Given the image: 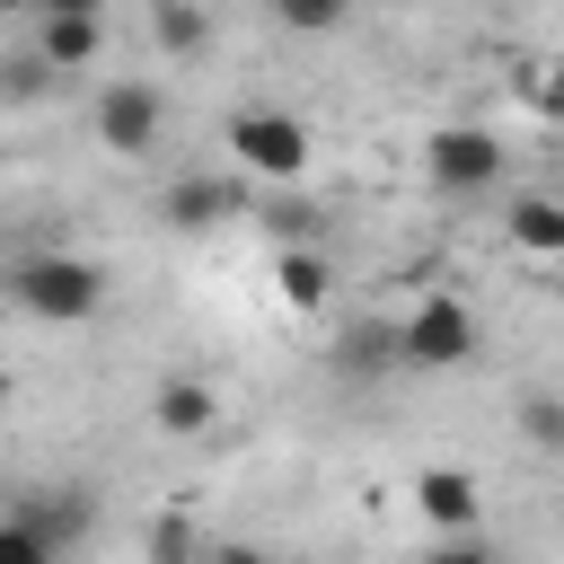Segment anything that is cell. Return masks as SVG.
<instances>
[{"label":"cell","mask_w":564,"mask_h":564,"mask_svg":"<svg viewBox=\"0 0 564 564\" xmlns=\"http://www.w3.org/2000/svg\"><path fill=\"white\" fill-rule=\"evenodd\" d=\"M9 300L44 326H88L106 308V264L70 256V247H44V256H18L9 264Z\"/></svg>","instance_id":"6da1fadb"},{"label":"cell","mask_w":564,"mask_h":564,"mask_svg":"<svg viewBox=\"0 0 564 564\" xmlns=\"http://www.w3.org/2000/svg\"><path fill=\"white\" fill-rule=\"evenodd\" d=\"M476 352H485V326H476V308L458 291H423L414 317L397 326V361L405 370H432L441 379V370H467Z\"/></svg>","instance_id":"7a4b0ae2"},{"label":"cell","mask_w":564,"mask_h":564,"mask_svg":"<svg viewBox=\"0 0 564 564\" xmlns=\"http://www.w3.org/2000/svg\"><path fill=\"white\" fill-rule=\"evenodd\" d=\"M220 141H229L238 176H264V185H291V176L308 167V123L282 115V106H238V115L220 123Z\"/></svg>","instance_id":"3957f363"},{"label":"cell","mask_w":564,"mask_h":564,"mask_svg":"<svg viewBox=\"0 0 564 564\" xmlns=\"http://www.w3.org/2000/svg\"><path fill=\"white\" fill-rule=\"evenodd\" d=\"M502 167H511V150L494 141V123H441V132H423L432 194H494Z\"/></svg>","instance_id":"277c9868"},{"label":"cell","mask_w":564,"mask_h":564,"mask_svg":"<svg viewBox=\"0 0 564 564\" xmlns=\"http://www.w3.org/2000/svg\"><path fill=\"white\" fill-rule=\"evenodd\" d=\"M88 132H97V150H115V159H150V150L167 141V97H159L150 79H106Z\"/></svg>","instance_id":"5b68a950"},{"label":"cell","mask_w":564,"mask_h":564,"mask_svg":"<svg viewBox=\"0 0 564 564\" xmlns=\"http://www.w3.org/2000/svg\"><path fill=\"white\" fill-rule=\"evenodd\" d=\"M18 520H26L53 555H70V546L88 538V520H97V494H88V485H44V494L18 502Z\"/></svg>","instance_id":"8992f818"},{"label":"cell","mask_w":564,"mask_h":564,"mask_svg":"<svg viewBox=\"0 0 564 564\" xmlns=\"http://www.w3.org/2000/svg\"><path fill=\"white\" fill-rule=\"evenodd\" d=\"M414 511H423L441 538H458V529H476L485 494H476V476H467V467H423V476H414Z\"/></svg>","instance_id":"52a82bcc"},{"label":"cell","mask_w":564,"mask_h":564,"mask_svg":"<svg viewBox=\"0 0 564 564\" xmlns=\"http://www.w3.org/2000/svg\"><path fill=\"white\" fill-rule=\"evenodd\" d=\"M35 53H44L53 79L62 70H97L106 62V18H35Z\"/></svg>","instance_id":"ba28073f"},{"label":"cell","mask_w":564,"mask_h":564,"mask_svg":"<svg viewBox=\"0 0 564 564\" xmlns=\"http://www.w3.org/2000/svg\"><path fill=\"white\" fill-rule=\"evenodd\" d=\"M150 423H159L167 441H203V432L220 423V397H212V379H167V388L150 397Z\"/></svg>","instance_id":"9c48e42d"},{"label":"cell","mask_w":564,"mask_h":564,"mask_svg":"<svg viewBox=\"0 0 564 564\" xmlns=\"http://www.w3.org/2000/svg\"><path fill=\"white\" fill-rule=\"evenodd\" d=\"M502 229H511V247L564 264V203H555V194H520V203L502 212Z\"/></svg>","instance_id":"30bf717a"},{"label":"cell","mask_w":564,"mask_h":564,"mask_svg":"<svg viewBox=\"0 0 564 564\" xmlns=\"http://www.w3.org/2000/svg\"><path fill=\"white\" fill-rule=\"evenodd\" d=\"M150 35H159L176 62H203V53H212V9H203V0H150Z\"/></svg>","instance_id":"8fae6325"},{"label":"cell","mask_w":564,"mask_h":564,"mask_svg":"<svg viewBox=\"0 0 564 564\" xmlns=\"http://www.w3.org/2000/svg\"><path fill=\"white\" fill-rule=\"evenodd\" d=\"M167 220L176 229H220V220H238V185L185 176V185H167Z\"/></svg>","instance_id":"7c38bea8"},{"label":"cell","mask_w":564,"mask_h":564,"mask_svg":"<svg viewBox=\"0 0 564 564\" xmlns=\"http://www.w3.org/2000/svg\"><path fill=\"white\" fill-rule=\"evenodd\" d=\"M273 282H282L291 308H326V300H335V264H326L317 247H282V256H273Z\"/></svg>","instance_id":"4fadbf2b"},{"label":"cell","mask_w":564,"mask_h":564,"mask_svg":"<svg viewBox=\"0 0 564 564\" xmlns=\"http://www.w3.org/2000/svg\"><path fill=\"white\" fill-rule=\"evenodd\" d=\"M520 441H529L538 458H564V397H555V388H529V397H520Z\"/></svg>","instance_id":"5bb4252c"},{"label":"cell","mask_w":564,"mask_h":564,"mask_svg":"<svg viewBox=\"0 0 564 564\" xmlns=\"http://www.w3.org/2000/svg\"><path fill=\"white\" fill-rule=\"evenodd\" d=\"M212 546L194 538V520L185 511H167V520H150V546H141V564H203Z\"/></svg>","instance_id":"9a60e30c"},{"label":"cell","mask_w":564,"mask_h":564,"mask_svg":"<svg viewBox=\"0 0 564 564\" xmlns=\"http://www.w3.org/2000/svg\"><path fill=\"white\" fill-rule=\"evenodd\" d=\"M53 88V70H44V53L26 44V53H0V106H35Z\"/></svg>","instance_id":"2e32d148"},{"label":"cell","mask_w":564,"mask_h":564,"mask_svg":"<svg viewBox=\"0 0 564 564\" xmlns=\"http://www.w3.org/2000/svg\"><path fill=\"white\" fill-rule=\"evenodd\" d=\"M520 97H529V115L564 123V53H546V62H520Z\"/></svg>","instance_id":"e0dca14e"},{"label":"cell","mask_w":564,"mask_h":564,"mask_svg":"<svg viewBox=\"0 0 564 564\" xmlns=\"http://www.w3.org/2000/svg\"><path fill=\"white\" fill-rule=\"evenodd\" d=\"M282 26H300V35H335L344 18H352V0H264Z\"/></svg>","instance_id":"ac0fdd59"},{"label":"cell","mask_w":564,"mask_h":564,"mask_svg":"<svg viewBox=\"0 0 564 564\" xmlns=\"http://www.w3.org/2000/svg\"><path fill=\"white\" fill-rule=\"evenodd\" d=\"M388 361H397V326H361V335L344 344V370H361V379L388 370Z\"/></svg>","instance_id":"d6986e66"},{"label":"cell","mask_w":564,"mask_h":564,"mask_svg":"<svg viewBox=\"0 0 564 564\" xmlns=\"http://www.w3.org/2000/svg\"><path fill=\"white\" fill-rule=\"evenodd\" d=\"M0 564H62V555H53V546H44L18 511H0Z\"/></svg>","instance_id":"ffe728a7"},{"label":"cell","mask_w":564,"mask_h":564,"mask_svg":"<svg viewBox=\"0 0 564 564\" xmlns=\"http://www.w3.org/2000/svg\"><path fill=\"white\" fill-rule=\"evenodd\" d=\"M423 564H511V555H502L494 538H476V529H458V538H441V546H432Z\"/></svg>","instance_id":"44dd1931"},{"label":"cell","mask_w":564,"mask_h":564,"mask_svg":"<svg viewBox=\"0 0 564 564\" xmlns=\"http://www.w3.org/2000/svg\"><path fill=\"white\" fill-rule=\"evenodd\" d=\"M203 564H273V555H264V546H247V538H220Z\"/></svg>","instance_id":"7402d4cb"},{"label":"cell","mask_w":564,"mask_h":564,"mask_svg":"<svg viewBox=\"0 0 564 564\" xmlns=\"http://www.w3.org/2000/svg\"><path fill=\"white\" fill-rule=\"evenodd\" d=\"M35 18H106V0H35Z\"/></svg>","instance_id":"603a6c76"},{"label":"cell","mask_w":564,"mask_h":564,"mask_svg":"<svg viewBox=\"0 0 564 564\" xmlns=\"http://www.w3.org/2000/svg\"><path fill=\"white\" fill-rule=\"evenodd\" d=\"M0 405H9V379H0Z\"/></svg>","instance_id":"cb8c5ba5"}]
</instances>
